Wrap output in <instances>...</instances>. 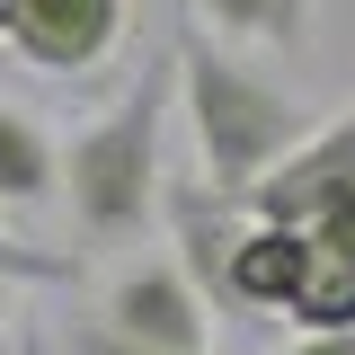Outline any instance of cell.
<instances>
[{
  "label": "cell",
  "instance_id": "obj_5",
  "mask_svg": "<svg viewBox=\"0 0 355 355\" xmlns=\"http://www.w3.org/2000/svg\"><path fill=\"white\" fill-rule=\"evenodd\" d=\"M125 18H133V0H18L9 53L53 71V80H71V71H98L125 44Z\"/></svg>",
  "mask_w": 355,
  "mask_h": 355
},
{
  "label": "cell",
  "instance_id": "obj_15",
  "mask_svg": "<svg viewBox=\"0 0 355 355\" xmlns=\"http://www.w3.org/2000/svg\"><path fill=\"white\" fill-rule=\"evenodd\" d=\"M9 27H18V0H0V44H9Z\"/></svg>",
  "mask_w": 355,
  "mask_h": 355
},
{
  "label": "cell",
  "instance_id": "obj_12",
  "mask_svg": "<svg viewBox=\"0 0 355 355\" xmlns=\"http://www.w3.org/2000/svg\"><path fill=\"white\" fill-rule=\"evenodd\" d=\"M311 240H320L329 258H347V266H355V196H347V205H329V214L311 222Z\"/></svg>",
  "mask_w": 355,
  "mask_h": 355
},
{
  "label": "cell",
  "instance_id": "obj_8",
  "mask_svg": "<svg viewBox=\"0 0 355 355\" xmlns=\"http://www.w3.org/2000/svg\"><path fill=\"white\" fill-rule=\"evenodd\" d=\"M196 27L222 44H258V53H302L311 44V0H187Z\"/></svg>",
  "mask_w": 355,
  "mask_h": 355
},
{
  "label": "cell",
  "instance_id": "obj_11",
  "mask_svg": "<svg viewBox=\"0 0 355 355\" xmlns=\"http://www.w3.org/2000/svg\"><path fill=\"white\" fill-rule=\"evenodd\" d=\"M80 266L71 258H53V249H18L9 231H0V284H71Z\"/></svg>",
  "mask_w": 355,
  "mask_h": 355
},
{
  "label": "cell",
  "instance_id": "obj_10",
  "mask_svg": "<svg viewBox=\"0 0 355 355\" xmlns=\"http://www.w3.org/2000/svg\"><path fill=\"white\" fill-rule=\"evenodd\" d=\"M44 347L53 355H160V347H142V338H125V329H107V320H62Z\"/></svg>",
  "mask_w": 355,
  "mask_h": 355
},
{
  "label": "cell",
  "instance_id": "obj_9",
  "mask_svg": "<svg viewBox=\"0 0 355 355\" xmlns=\"http://www.w3.org/2000/svg\"><path fill=\"white\" fill-rule=\"evenodd\" d=\"M284 320H293V338L355 329V266H347V258H329V249L311 240V266H302V284H293V302H284Z\"/></svg>",
  "mask_w": 355,
  "mask_h": 355
},
{
  "label": "cell",
  "instance_id": "obj_7",
  "mask_svg": "<svg viewBox=\"0 0 355 355\" xmlns=\"http://www.w3.org/2000/svg\"><path fill=\"white\" fill-rule=\"evenodd\" d=\"M62 196V142L27 116V107H9L0 98V205H53Z\"/></svg>",
  "mask_w": 355,
  "mask_h": 355
},
{
  "label": "cell",
  "instance_id": "obj_6",
  "mask_svg": "<svg viewBox=\"0 0 355 355\" xmlns=\"http://www.w3.org/2000/svg\"><path fill=\"white\" fill-rule=\"evenodd\" d=\"M302 266H311V231L302 222L249 214L240 249H231V311H284L293 284H302Z\"/></svg>",
  "mask_w": 355,
  "mask_h": 355
},
{
  "label": "cell",
  "instance_id": "obj_3",
  "mask_svg": "<svg viewBox=\"0 0 355 355\" xmlns=\"http://www.w3.org/2000/svg\"><path fill=\"white\" fill-rule=\"evenodd\" d=\"M98 320L125 329V338H142V347H160V355H214V320L222 311L196 293V275L178 258H142V266H125L98 293Z\"/></svg>",
  "mask_w": 355,
  "mask_h": 355
},
{
  "label": "cell",
  "instance_id": "obj_4",
  "mask_svg": "<svg viewBox=\"0 0 355 355\" xmlns=\"http://www.w3.org/2000/svg\"><path fill=\"white\" fill-rule=\"evenodd\" d=\"M347 196H355V98L338 107V116H320L240 205L266 214V222H302V231H311V222L329 214V205H347Z\"/></svg>",
  "mask_w": 355,
  "mask_h": 355
},
{
  "label": "cell",
  "instance_id": "obj_13",
  "mask_svg": "<svg viewBox=\"0 0 355 355\" xmlns=\"http://www.w3.org/2000/svg\"><path fill=\"white\" fill-rule=\"evenodd\" d=\"M27 311H18V284H0V355H18L27 347V329H18Z\"/></svg>",
  "mask_w": 355,
  "mask_h": 355
},
{
  "label": "cell",
  "instance_id": "obj_2",
  "mask_svg": "<svg viewBox=\"0 0 355 355\" xmlns=\"http://www.w3.org/2000/svg\"><path fill=\"white\" fill-rule=\"evenodd\" d=\"M178 107H187V133H196V160L222 196H249L293 142H302L320 116L284 80H266L240 44H222L214 27H187L178 36Z\"/></svg>",
  "mask_w": 355,
  "mask_h": 355
},
{
  "label": "cell",
  "instance_id": "obj_14",
  "mask_svg": "<svg viewBox=\"0 0 355 355\" xmlns=\"http://www.w3.org/2000/svg\"><path fill=\"white\" fill-rule=\"evenodd\" d=\"M284 355H355V329H320V338H293Z\"/></svg>",
  "mask_w": 355,
  "mask_h": 355
},
{
  "label": "cell",
  "instance_id": "obj_1",
  "mask_svg": "<svg viewBox=\"0 0 355 355\" xmlns=\"http://www.w3.org/2000/svg\"><path fill=\"white\" fill-rule=\"evenodd\" d=\"M169 98H178V44L151 53L125 98L62 142V205L80 222V240L116 249V240H142L160 222V196H169V160H160Z\"/></svg>",
  "mask_w": 355,
  "mask_h": 355
}]
</instances>
